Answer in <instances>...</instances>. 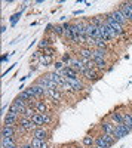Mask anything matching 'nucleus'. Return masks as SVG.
<instances>
[{
	"label": "nucleus",
	"instance_id": "nucleus-23",
	"mask_svg": "<svg viewBox=\"0 0 132 148\" xmlns=\"http://www.w3.org/2000/svg\"><path fill=\"white\" fill-rule=\"evenodd\" d=\"M91 24H92V25H95L97 28H100V27H102L104 24H105V16H102V15L94 16V18L91 19Z\"/></svg>",
	"mask_w": 132,
	"mask_h": 148
},
{
	"label": "nucleus",
	"instance_id": "nucleus-24",
	"mask_svg": "<svg viewBox=\"0 0 132 148\" xmlns=\"http://www.w3.org/2000/svg\"><path fill=\"white\" fill-rule=\"evenodd\" d=\"M107 55H109V51H105V49H94V58L92 59H105Z\"/></svg>",
	"mask_w": 132,
	"mask_h": 148
},
{
	"label": "nucleus",
	"instance_id": "nucleus-6",
	"mask_svg": "<svg viewBox=\"0 0 132 148\" xmlns=\"http://www.w3.org/2000/svg\"><path fill=\"white\" fill-rule=\"evenodd\" d=\"M18 127L15 126H2V138H16Z\"/></svg>",
	"mask_w": 132,
	"mask_h": 148
},
{
	"label": "nucleus",
	"instance_id": "nucleus-14",
	"mask_svg": "<svg viewBox=\"0 0 132 148\" xmlns=\"http://www.w3.org/2000/svg\"><path fill=\"white\" fill-rule=\"evenodd\" d=\"M119 9H120L122 12H123V15L126 16V19L129 21V22H132V5H131V2L128 3H122L120 6H119Z\"/></svg>",
	"mask_w": 132,
	"mask_h": 148
},
{
	"label": "nucleus",
	"instance_id": "nucleus-18",
	"mask_svg": "<svg viewBox=\"0 0 132 148\" xmlns=\"http://www.w3.org/2000/svg\"><path fill=\"white\" fill-rule=\"evenodd\" d=\"M110 121H113L114 125H122L123 123V113H119V111L110 113Z\"/></svg>",
	"mask_w": 132,
	"mask_h": 148
},
{
	"label": "nucleus",
	"instance_id": "nucleus-4",
	"mask_svg": "<svg viewBox=\"0 0 132 148\" xmlns=\"http://www.w3.org/2000/svg\"><path fill=\"white\" fill-rule=\"evenodd\" d=\"M31 133H33V138H37V139H42V141H46L47 138H51V132L46 129V126L37 127L36 130H33Z\"/></svg>",
	"mask_w": 132,
	"mask_h": 148
},
{
	"label": "nucleus",
	"instance_id": "nucleus-27",
	"mask_svg": "<svg viewBox=\"0 0 132 148\" xmlns=\"http://www.w3.org/2000/svg\"><path fill=\"white\" fill-rule=\"evenodd\" d=\"M31 120H33L39 127H43V126H45V114H39V113H37Z\"/></svg>",
	"mask_w": 132,
	"mask_h": 148
},
{
	"label": "nucleus",
	"instance_id": "nucleus-10",
	"mask_svg": "<svg viewBox=\"0 0 132 148\" xmlns=\"http://www.w3.org/2000/svg\"><path fill=\"white\" fill-rule=\"evenodd\" d=\"M46 77L49 79L51 82H54L55 84H58V86H61V84L65 82V79H64L58 71H51V73H47V74H46Z\"/></svg>",
	"mask_w": 132,
	"mask_h": 148
},
{
	"label": "nucleus",
	"instance_id": "nucleus-21",
	"mask_svg": "<svg viewBox=\"0 0 132 148\" xmlns=\"http://www.w3.org/2000/svg\"><path fill=\"white\" fill-rule=\"evenodd\" d=\"M94 61V62H95V70H97L98 73H102L105 68H107V65H109V64H107V59H92Z\"/></svg>",
	"mask_w": 132,
	"mask_h": 148
},
{
	"label": "nucleus",
	"instance_id": "nucleus-37",
	"mask_svg": "<svg viewBox=\"0 0 132 148\" xmlns=\"http://www.w3.org/2000/svg\"><path fill=\"white\" fill-rule=\"evenodd\" d=\"M45 31H46L47 34H49L51 31H54V25H52V24H49V25H47V27H46V30H45Z\"/></svg>",
	"mask_w": 132,
	"mask_h": 148
},
{
	"label": "nucleus",
	"instance_id": "nucleus-35",
	"mask_svg": "<svg viewBox=\"0 0 132 148\" xmlns=\"http://www.w3.org/2000/svg\"><path fill=\"white\" fill-rule=\"evenodd\" d=\"M55 53H56V51H55V47L54 46H51V47H47V49H45V55H47V56H55Z\"/></svg>",
	"mask_w": 132,
	"mask_h": 148
},
{
	"label": "nucleus",
	"instance_id": "nucleus-16",
	"mask_svg": "<svg viewBox=\"0 0 132 148\" xmlns=\"http://www.w3.org/2000/svg\"><path fill=\"white\" fill-rule=\"evenodd\" d=\"M86 36L92 37V39H100V31L95 25H92L91 22H88L86 24Z\"/></svg>",
	"mask_w": 132,
	"mask_h": 148
},
{
	"label": "nucleus",
	"instance_id": "nucleus-20",
	"mask_svg": "<svg viewBox=\"0 0 132 148\" xmlns=\"http://www.w3.org/2000/svg\"><path fill=\"white\" fill-rule=\"evenodd\" d=\"M34 108L37 111L39 114H45V113H49V110H47V104L45 101H36L34 104Z\"/></svg>",
	"mask_w": 132,
	"mask_h": 148
},
{
	"label": "nucleus",
	"instance_id": "nucleus-9",
	"mask_svg": "<svg viewBox=\"0 0 132 148\" xmlns=\"http://www.w3.org/2000/svg\"><path fill=\"white\" fill-rule=\"evenodd\" d=\"M37 84L43 86V88H45L46 90H47V89H59V86H58V84H55L54 82H51L46 76H42V77L37 80Z\"/></svg>",
	"mask_w": 132,
	"mask_h": 148
},
{
	"label": "nucleus",
	"instance_id": "nucleus-34",
	"mask_svg": "<svg viewBox=\"0 0 132 148\" xmlns=\"http://www.w3.org/2000/svg\"><path fill=\"white\" fill-rule=\"evenodd\" d=\"M64 67H65V64L63 62V61H55V62H54L55 71H61V70H64Z\"/></svg>",
	"mask_w": 132,
	"mask_h": 148
},
{
	"label": "nucleus",
	"instance_id": "nucleus-26",
	"mask_svg": "<svg viewBox=\"0 0 132 148\" xmlns=\"http://www.w3.org/2000/svg\"><path fill=\"white\" fill-rule=\"evenodd\" d=\"M95 141H97V138H94V136H91V135H86L85 138L82 139V144H83V147H94L95 145Z\"/></svg>",
	"mask_w": 132,
	"mask_h": 148
},
{
	"label": "nucleus",
	"instance_id": "nucleus-3",
	"mask_svg": "<svg viewBox=\"0 0 132 148\" xmlns=\"http://www.w3.org/2000/svg\"><path fill=\"white\" fill-rule=\"evenodd\" d=\"M18 125H19L21 127H24V129H25L27 132H33V130H36V129L39 127V126L36 125V123H34L31 119H27V117H21Z\"/></svg>",
	"mask_w": 132,
	"mask_h": 148
},
{
	"label": "nucleus",
	"instance_id": "nucleus-39",
	"mask_svg": "<svg viewBox=\"0 0 132 148\" xmlns=\"http://www.w3.org/2000/svg\"><path fill=\"white\" fill-rule=\"evenodd\" d=\"M5 61H8V55H3L2 56V62H5Z\"/></svg>",
	"mask_w": 132,
	"mask_h": 148
},
{
	"label": "nucleus",
	"instance_id": "nucleus-36",
	"mask_svg": "<svg viewBox=\"0 0 132 148\" xmlns=\"http://www.w3.org/2000/svg\"><path fill=\"white\" fill-rule=\"evenodd\" d=\"M71 59H73V56H71L70 53H64V55H63V59H61V61H63V62H64L65 65H68Z\"/></svg>",
	"mask_w": 132,
	"mask_h": 148
},
{
	"label": "nucleus",
	"instance_id": "nucleus-13",
	"mask_svg": "<svg viewBox=\"0 0 132 148\" xmlns=\"http://www.w3.org/2000/svg\"><path fill=\"white\" fill-rule=\"evenodd\" d=\"M31 89L34 92V96H36V99H43V98L46 96V89L43 88V86L40 84H31Z\"/></svg>",
	"mask_w": 132,
	"mask_h": 148
},
{
	"label": "nucleus",
	"instance_id": "nucleus-42",
	"mask_svg": "<svg viewBox=\"0 0 132 148\" xmlns=\"http://www.w3.org/2000/svg\"><path fill=\"white\" fill-rule=\"evenodd\" d=\"M131 5H132V3H131Z\"/></svg>",
	"mask_w": 132,
	"mask_h": 148
},
{
	"label": "nucleus",
	"instance_id": "nucleus-33",
	"mask_svg": "<svg viewBox=\"0 0 132 148\" xmlns=\"http://www.w3.org/2000/svg\"><path fill=\"white\" fill-rule=\"evenodd\" d=\"M21 15H22V12L19 10V12H16V14H14V15H12V16L9 18V19H10V22H12V27H14L15 24L18 22V19L21 18Z\"/></svg>",
	"mask_w": 132,
	"mask_h": 148
},
{
	"label": "nucleus",
	"instance_id": "nucleus-12",
	"mask_svg": "<svg viewBox=\"0 0 132 148\" xmlns=\"http://www.w3.org/2000/svg\"><path fill=\"white\" fill-rule=\"evenodd\" d=\"M79 53V58L82 61H91L94 58V49H89V47H80V51L77 52Z\"/></svg>",
	"mask_w": 132,
	"mask_h": 148
},
{
	"label": "nucleus",
	"instance_id": "nucleus-30",
	"mask_svg": "<svg viewBox=\"0 0 132 148\" xmlns=\"http://www.w3.org/2000/svg\"><path fill=\"white\" fill-rule=\"evenodd\" d=\"M123 123L132 130V114L131 113H123Z\"/></svg>",
	"mask_w": 132,
	"mask_h": 148
},
{
	"label": "nucleus",
	"instance_id": "nucleus-19",
	"mask_svg": "<svg viewBox=\"0 0 132 148\" xmlns=\"http://www.w3.org/2000/svg\"><path fill=\"white\" fill-rule=\"evenodd\" d=\"M30 144L33 145V148H51V145L46 141H42V139H37V138H31Z\"/></svg>",
	"mask_w": 132,
	"mask_h": 148
},
{
	"label": "nucleus",
	"instance_id": "nucleus-40",
	"mask_svg": "<svg viewBox=\"0 0 132 148\" xmlns=\"http://www.w3.org/2000/svg\"><path fill=\"white\" fill-rule=\"evenodd\" d=\"M82 12H83V10H74V15H80Z\"/></svg>",
	"mask_w": 132,
	"mask_h": 148
},
{
	"label": "nucleus",
	"instance_id": "nucleus-29",
	"mask_svg": "<svg viewBox=\"0 0 132 148\" xmlns=\"http://www.w3.org/2000/svg\"><path fill=\"white\" fill-rule=\"evenodd\" d=\"M95 49H105V51H109V42H105L102 39H97V42H95Z\"/></svg>",
	"mask_w": 132,
	"mask_h": 148
},
{
	"label": "nucleus",
	"instance_id": "nucleus-25",
	"mask_svg": "<svg viewBox=\"0 0 132 148\" xmlns=\"http://www.w3.org/2000/svg\"><path fill=\"white\" fill-rule=\"evenodd\" d=\"M52 45H54V43H52V42L49 40V37L46 36V37H43V39H42V40L39 42V51H42V52H43L45 49H47V47H51Z\"/></svg>",
	"mask_w": 132,
	"mask_h": 148
},
{
	"label": "nucleus",
	"instance_id": "nucleus-2",
	"mask_svg": "<svg viewBox=\"0 0 132 148\" xmlns=\"http://www.w3.org/2000/svg\"><path fill=\"white\" fill-rule=\"evenodd\" d=\"M131 132V129L125 125V123H122V125H116V129H114V133H113V136L116 139H122L125 136H128Z\"/></svg>",
	"mask_w": 132,
	"mask_h": 148
},
{
	"label": "nucleus",
	"instance_id": "nucleus-41",
	"mask_svg": "<svg viewBox=\"0 0 132 148\" xmlns=\"http://www.w3.org/2000/svg\"><path fill=\"white\" fill-rule=\"evenodd\" d=\"M131 114H132V113H131Z\"/></svg>",
	"mask_w": 132,
	"mask_h": 148
},
{
	"label": "nucleus",
	"instance_id": "nucleus-32",
	"mask_svg": "<svg viewBox=\"0 0 132 148\" xmlns=\"http://www.w3.org/2000/svg\"><path fill=\"white\" fill-rule=\"evenodd\" d=\"M56 37H64V28L63 25H54V31H52Z\"/></svg>",
	"mask_w": 132,
	"mask_h": 148
},
{
	"label": "nucleus",
	"instance_id": "nucleus-22",
	"mask_svg": "<svg viewBox=\"0 0 132 148\" xmlns=\"http://www.w3.org/2000/svg\"><path fill=\"white\" fill-rule=\"evenodd\" d=\"M51 64H54V58L52 56H47V55H42L40 58H39V65H42V67H49Z\"/></svg>",
	"mask_w": 132,
	"mask_h": 148
},
{
	"label": "nucleus",
	"instance_id": "nucleus-8",
	"mask_svg": "<svg viewBox=\"0 0 132 148\" xmlns=\"http://www.w3.org/2000/svg\"><path fill=\"white\" fill-rule=\"evenodd\" d=\"M65 82L74 89V92H82L83 89H85V83H83L80 79H65Z\"/></svg>",
	"mask_w": 132,
	"mask_h": 148
},
{
	"label": "nucleus",
	"instance_id": "nucleus-1",
	"mask_svg": "<svg viewBox=\"0 0 132 148\" xmlns=\"http://www.w3.org/2000/svg\"><path fill=\"white\" fill-rule=\"evenodd\" d=\"M105 16V22H107V25L109 27H111L113 30H114V33H116V37L119 39V37H122V34L125 33V27L123 25H120L114 18H113V15H111V12L110 14H105L104 15Z\"/></svg>",
	"mask_w": 132,
	"mask_h": 148
},
{
	"label": "nucleus",
	"instance_id": "nucleus-28",
	"mask_svg": "<svg viewBox=\"0 0 132 148\" xmlns=\"http://www.w3.org/2000/svg\"><path fill=\"white\" fill-rule=\"evenodd\" d=\"M101 136H102V139H104L107 144H109L110 147H113V145L116 144V141H117V139L113 136V135H109V133H101Z\"/></svg>",
	"mask_w": 132,
	"mask_h": 148
},
{
	"label": "nucleus",
	"instance_id": "nucleus-11",
	"mask_svg": "<svg viewBox=\"0 0 132 148\" xmlns=\"http://www.w3.org/2000/svg\"><path fill=\"white\" fill-rule=\"evenodd\" d=\"M82 76L85 77L88 82H97V80L101 79V73H98L97 70H86Z\"/></svg>",
	"mask_w": 132,
	"mask_h": 148
},
{
	"label": "nucleus",
	"instance_id": "nucleus-38",
	"mask_svg": "<svg viewBox=\"0 0 132 148\" xmlns=\"http://www.w3.org/2000/svg\"><path fill=\"white\" fill-rule=\"evenodd\" d=\"M19 148H33V145H31L30 142H27V144H21Z\"/></svg>",
	"mask_w": 132,
	"mask_h": 148
},
{
	"label": "nucleus",
	"instance_id": "nucleus-31",
	"mask_svg": "<svg viewBox=\"0 0 132 148\" xmlns=\"http://www.w3.org/2000/svg\"><path fill=\"white\" fill-rule=\"evenodd\" d=\"M95 147H98V148H110V145H109V144H107V142L102 139L101 135L97 138V141H95Z\"/></svg>",
	"mask_w": 132,
	"mask_h": 148
},
{
	"label": "nucleus",
	"instance_id": "nucleus-5",
	"mask_svg": "<svg viewBox=\"0 0 132 148\" xmlns=\"http://www.w3.org/2000/svg\"><path fill=\"white\" fill-rule=\"evenodd\" d=\"M111 15H113V18H114L119 24H120V25H123V27H126L128 24H129V21L126 19V16L123 15V12L119 9V8H116V9L111 10Z\"/></svg>",
	"mask_w": 132,
	"mask_h": 148
},
{
	"label": "nucleus",
	"instance_id": "nucleus-17",
	"mask_svg": "<svg viewBox=\"0 0 132 148\" xmlns=\"http://www.w3.org/2000/svg\"><path fill=\"white\" fill-rule=\"evenodd\" d=\"M2 147L3 148H19L15 138H2Z\"/></svg>",
	"mask_w": 132,
	"mask_h": 148
},
{
	"label": "nucleus",
	"instance_id": "nucleus-7",
	"mask_svg": "<svg viewBox=\"0 0 132 148\" xmlns=\"http://www.w3.org/2000/svg\"><path fill=\"white\" fill-rule=\"evenodd\" d=\"M46 98H51L55 104H59L63 101V95H61V90L59 89H47L46 90Z\"/></svg>",
	"mask_w": 132,
	"mask_h": 148
},
{
	"label": "nucleus",
	"instance_id": "nucleus-15",
	"mask_svg": "<svg viewBox=\"0 0 132 148\" xmlns=\"http://www.w3.org/2000/svg\"><path fill=\"white\" fill-rule=\"evenodd\" d=\"M101 129L104 133H109V135H113L114 133V129H116V125L113 121H109V120H104L101 121Z\"/></svg>",
	"mask_w": 132,
	"mask_h": 148
}]
</instances>
